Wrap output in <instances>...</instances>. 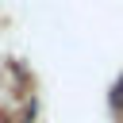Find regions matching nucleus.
Masks as SVG:
<instances>
[{
	"label": "nucleus",
	"mask_w": 123,
	"mask_h": 123,
	"mask_svg": "<svg viewBox=\"0 0 123 123\" xmlns=\"http://www.w3.org/2000/svg\"><path fill=\"white\" fill-rule=\"evenodd\" d=\"M111 108L115 111H123V77L115 81V88H111Z\"/></svg>",
	"instance_id": "nucleus-1"
}]
</instances>
